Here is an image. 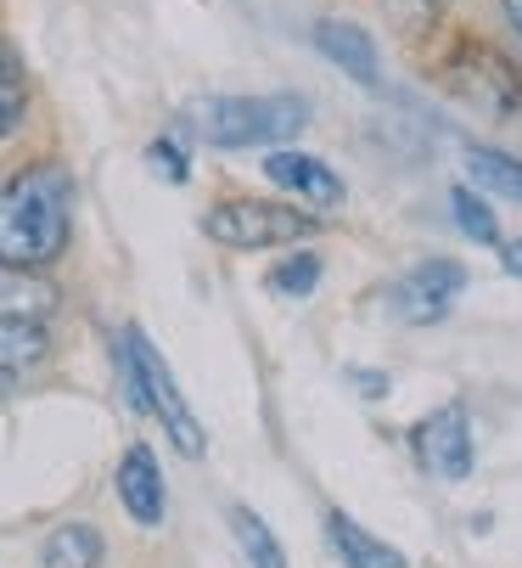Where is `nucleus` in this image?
<instances>
[{
	"label": "nucleus",
	"mask_w": 522,
	"mask_h": 568,
	"mask_svg": "<svg viewBox=\"0 0 522 568\" xmlns=\"http://www.w3.org/2000/svg\"><path fill=\"white\" fill-rule=\"evenodd\" d=\"M130 344H135V355H141V372H146V394H152V417L163 423V439H168L174 450H181L186 462L208 456V434H203L197 412L186 405L181 383H174V372H168L163 349H152V338H146L141 327H130Z\"/></svg>",
	"instance_id": "39448f33"
},
{
	"label": "nucleus",
	"mask_w": 522,
	"mask_h": 568,
	"mask_svg": "<svg viewBox=\"0 0 522 568\" xmlns=\"http://www.w3.org/2000/svg\"><path fill=\"white\" fill-rule=\"evenodd\" d=\"M146 164H152L168 186H186V181H192V164H186V152H181V141H174V135H163V141L146 146Z\"/></svg>",
	"instance_id": "6ab92c4d"
},
{
	"label": "nucleus",
	"mask_w": 522,
	"mask_h": 568,
	"mask_svg": "<svg viewBox=\"0 0 522 568\" xmlns=\"http://www.w3.org/2000/svg\"><path fill=\"white\" fill-rule=\"evenodd\" d=\"M23 130V57L18 45H0V135H18Z\"/></svg>",
	"instance_id": "2eb2a0df"
},
{
	"label": "nucleus",
	"mask_w": 522,
	"mask_h": 568,
	"mask_svg": "<svg viewBox=\"0 0 522 568\" xmlns=\"http://www.w3.org/2000/svg\"><path fill=\"white\" fill-rule=\"evenodd\" d=\"M231 529H236V546H242V557H247L253 568H287L282 540L270 535V524L258 518L253 507H231Z\"/></svg>",
	"instance_id": "f8f14e48"
},
{
	"label": "nucleus",
	"mask_w": 522,
	"mask_h": 568,
	"mask_svg": "<svg viewBox=\"0 0 522 568\" xmlns=\"http://www.w3.org/2000/svg\"><path fill=\"white\" fill-rule=\"evenodd\" d=\"M102 529L96 524H84V518H73V524H57L51 535H45V551H40V562L45 568H102Z\"/></svg>",
	"instance_id": "9b49d317"
},
{
	"label": "nucleus",
	"mask_w": 522,
	"mask_h": 568,
	"mask_svg": "<svg viewBox=\"0 0 522 568\" xmlns=\"http://www.w3.org/2000/svg\"><path fill=\"white\" fill-rule=\"evenodd\" d=\"M505 18H511V29L522 34V0H505Z\"/></svg>",
	"instance_id": "412c9836"
},
{
	"label": "nucleus",
	"mask_w": 522,
	"mask_h": 568,
	"mask_svg": "<svg viewBox=\"0 0 522 568\" xmlns=\"http://www.w3.org/2000/svg\"><path fill=\"white\" fill-rule=\"evenodd\" d=\"M461 287H467L461 260H421L382 293V310H388V321H399V327H432V321L450 315Z\"/></svg>",
	"instance_id": "20e7f679"
},
{
	"label": "nucleus",
	"mask_w": 522,
	"mask_h": 568,
	"mask_svg": "<svg viewBox=\"0 0 522 568\" xmlns=\"http://www.w3.org/2000/svg\"><path fill=\"white\" fill-rule=\"evenodd\" d=\"M315 51H320L331 68H342L348 79H355V85H377V79H382L377 40H371L360 23H337V18L315 23Z\"/></svg>",
	"instance_id": "1a4fd4ad"
},
{
	"label": "nucleus",
	"mask_w": 522,
	"mask_h": 568,
	"mask_svg": "<svg viewBox=\"0 0 522 568\" xmlns=\"http://www.w3.org/2000/svg\"><path fill=\"white\" fill-rule=\"evenodd\" d=\"M45 361V327L34 315H7V388L23 383V366Z\"/></svg>",
	"instance_id": "4468645a"
},
{
	"label": "nucleus",
	"mask_w": 522,
	"mask_h": 568,
	"mask_svg": "<svg viewBox=\"0 0 522 568\" xmlns=\"http://www.w3.org/2000/svg\"><path fill=\"white\" fill-rule=\"evenodd\" d=\"M315 287H320V254H309V248H298L293 260H282L270 271V293H282V298H309Z\"/></svg>",
	"instance_id": "a211bd4d"
},
{
	"label": "nucleus",
	"mask_w": 522,
	"mask_h": 568,
	"mask_svg": "<svg viewBox=\"0 0 522 568\" xmlns=\"http://www.w3.org/2000/svg\"><path fill=\"white\" fill-rule=\"evenodd\" d=\"M203 231L225 248H293V242L320 231V214H298V203H258V197H231L203 214Z\"/></svg>",
	"instance_id": "7ed1b4c3"
},
{
	"label": "nucleus",
	"mask_w": 522,
	"mask_h": 568,
	"mask_svg": "<svg viewBox=\"0 0 522 568\" xmlns=\"http://www.w3.org/2000/svg\"><path fill=\"white\" fill-rule=\"evenodd\" d=\"M113 484H119V501H124V513H130L141 529H157V524H163V513H168V496H163V473H157V456H152L146 445H130V450H124V462H119Z\"/></svg>",
	"instance_id": "6e6552de"
},
{
	"label": "nucleus",
	"mask_w": 522,
	"mask_h": 568,
	"mask_svg": "<svg viewBox=\"0 0 522 568\" xmlns=\"http://www.w3.org/2000/svg\"><path fill=\"white\" fill-rule=\"evenodd\" d=\"M467 170L483 192H500V197H516L522 203V158L511 152H494V146H472L467 152Z\"/></svg>",
	"instance_id": "ddd939ff"
},
{
	"label": "nucleus",
	"mask_w": 522,
	"mask_h": 568,
	"mask_svg": "<svg viewBox=\"0 0 522 568\" xmlns=\"http://www.w3.org/2000/svg\"><path fill=\"white\" fill-rule=\"evenodd\" d=\"M73 225V175L57 164H34L7 181V203H0V254L7 265H51L68 248Z\"/></svg>",
	"instance_id": "f257e3e1"
},
{
	"label": "nucleus",
	"mask_w": 522,
	"mask_h": 568,
	"mask_svg": "<svg viewBox=\"0 0 522 568\" xmlns=\"http://www.w3.org/2000/svg\"><path fill=\"white\" fill-rule=\"evenodd\" d=\"M265 181L282 186L293 203H304L315 214H326V209L342 203V175L326 164V158H315V152H293V146L265 152Z\"/></svg>",
	"instance_id": "0eeeda50"
},
{
	"label": "nucleus",
	"mask_w": 522,
	"mask_h": 568,
	"mask_svg": "<svg viewBox=\"0 0 522 568\" xmlns=\"http://www.w3.org/2000/svg\"><path fill=\"white\" fill-rule=\"evenodd\" d=\"M57 304V287L29 276V265H7V315H45Z\"/></svg>",
	"instance_id": "dca6fc26"
},
{
	"label": "nucleus",
	"mask_w": 522,
	"mask_h": 568,
	"mask_svg": "<svg viewBox=\"0 0 522 568\" xmlns=\"http://www.w3.org/2000/svg\"><path fill=\"white\" fill-rule=\"evenodd\" d=\"M326 535H331V546H337V557L348 568H410L399 546L377 540L366 524H355L348 513H326Z\"/></svg>",
	"instance_id": "9d476101"
},
{
	"label": "nucleus",
	"mask_w": 522,
	"mask_h": 568,
	"mask_svg": "<svg viewBox=\"0 0 522 568\" xmlns=\"http://www.w3.org/2000/svg\"><path fill=\"white\" fill-rule=\"evenodd\" d=\"M186 135L208 141V146H276L293 141L309 124V102L304 97H197L181 108Z\"/></svg>",
	"instance_id": "f03ea898"
},
{
	"label": "nucleus",
	"mask_w": 522,
	"mask_h": 568,
	"mask_svg": "<svg viewBox=\"0 0 522 568\" xmlns=\"http://www.w3.org/2000/svg\"><path fill=\"white\" fill-rule=\"evenodd\" d=\"M450 209H456V225H461L472 242H483V248H494V242H500V220H494V209H489L472 186H456V192H450Z\"/></svg>",
	"instance_id": "f3484780"
},
{
	"label": "nucleus",
	"mask_w": 522,
	"mask_h": 568,
	"mask_svg": "<svg viewBox=\"0 0 522 568\" xmlns=\"http://www.w3.org/2000/svg\"><path fill=\"white\" fill-rule=\"evenodd\" d=\"M500 265H505L511 276H522V236H516V242H505V248H500Z\"/></svg>",
	"instance_id": "aec40b11"
},
{
	"label": "nucleus",
	"mask_w": 522,
	"mask_h": 568,
	"mask_svg": "<svg viewBox=\"0 0 522 568\" xmlns=\"http://www.w3.org/2000/svg\"><path fill=\"white\" fill-rule=\"evenodd\" d=\"M416 456L432 478H444V484H461L472 473V423H467V405H439L432 417L416 423Z\"/></svg>",
	"instance_id": "423d86ee"
}]
</instances>
